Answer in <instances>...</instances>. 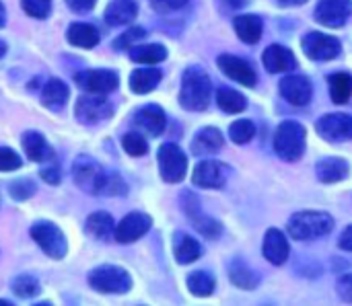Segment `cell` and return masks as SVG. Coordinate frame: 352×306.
<instances>
[{
  "instance_id": "obj_1",
  "label": "cell",
  "mask_w": 352,
  "mask_h": 306,
  "mask_svg": "<svg viewBox=\"0 0 352 306\" xmlns=\"http://www.w3.org/2000/svg\"><path fill=\"white\" fill-rule=\"evenodd\" d=\"M212 93L210 78L200 68H188L184 72L182 91H179V103L188 111H204L208 107Z\"/></svg>"
},
{
  "instance_id": "obj_2",
  "label": "cell",
  "mask_w": 352,
  "mask_h": 306,
  "mask_svg": "<svg viewBox=\"0 0 352 306\" xmlns=\"http://www.w3.org/2000/svg\"><path fill=\"white\" fill-rule=\"evenodd\" d=\"M334 228V218L326 212H299L289 220V235L297 241H314L326 237Z\"/></svg>"
},
{
  "instance_id": "obj_3",
  "label": "cell",
  "mask_w": 352,
  "mask_h": 306,
  "mask_svg": "<svg viewBox=\"0 0 352 306\" xmlns=\"http://www.w3.org/2000/svg\"><path fill=\"white\" fill-rule=\"evenodd\" d=\"M274 150L287 163L299 161L305 152V128L299 121H283L274 134Z\"/></svg>"
},
{
  "instance_id": "obj_4",
  "label": "cell",
  "mask_w": 352,
  "mask_h": 306,
  "mask_svg": "<svg viewBox=\"0 0 352 306\" xmlns=\"http://www.w3.org/2000/svg\"><path fill=\"white\" fill-rule=\"evenodd\" d=\"M89 286L101 294H126L132 288V280L122 268L101 266L89 274Z\"/></svg>"
},
{
  "instance_id": "obj_5",
  "label": "cell",
  "mask_w": 352,
  "mask_h": 306,
  "mask_svg": "<svg viewBox=\"0 0 352 306\" xmlns=\"http://www.w3.org/2000/svg\"><path fill=\"white\" fill-rule=\"evenodd\" d=\"M159 171L167 183H179L188 171V156L177 144H163L159 148Z\"/></svg>"
},
{
  "instance_id": "obj_6",
  "label": "cell",
  "mask_w": 352,
  "mask_h": 306,
  "mask_svg": "<svg viewBox=\"0 0 352 306\" xmlns=\"http://www.w3.org/2000/svg\"><path fill=\"white\" fill-rule=\"evenodd\" d=\"M31 237L52 259H62L66 255V239L62 231L52 222H35L31 226Z\"/></svg>"
},
{
  "instance_id": "obj_7",
  "label": "cell",
  "mask_w": 352,
  "mask_h": 306,
  "mask_svg": "<svg viewBox=\"0 0 352 306\" xmlns=\"http://www.w3.org/2000/svg\"><path fill=\"white\" fill-rule=\"evenodd\" d=\"M76 119L85 126H99L103 121H107L113 113V105L103 99L97 97L93 93V97H80L76 101Z\"/></svg>"
},
{
  "instance_id": "obj_8",
  "label": "cell",
  "mask_w": 352,
  "mask_h": 306,
  "mask_svg": "<svg viewBox=\"0 0 352 306\" xmlns=\"http://www.w3.org/2000/svg\"><path fill=\"white\" fill-rule=\"evenodd\" d=\"M301 47L303 51L311 58V60H320V62H326V60H334L342 45L336 37H330L326 33H318V31H311L307 33L303 39H301Z\"/></svg>"
},
{
  "instance_id": "obj_9",
  "label": "cell",
  "mask_w": 352,
  "mask_h": 306,
  "mask_svg": "<svg viewBox=\"0 0 352 306\" xmlns=\"http://www.w3.org/2000/svg\"><path fill=\"white\" fill-rule=\"evenodd\" d=\"M318 134L328 142L352 140V117L346 113H328L318 123Z\"/></svg>"
},
{
  "instance_id": "obj_10",
  "label": "cell",
  "mask_w": 352,
  "mask_h": 306,
  "mask_svg": "<svg viewBox=\"0 0 352 306\" xmlns=\"http://www.w3.org/2000/svg\"><path fill=\"white\" fill-rule=\"evenodd\" d=\"M76 84L95 95H107L118 89V74L111 70H85L74 76Z\"/></svg>"
},
{
  "instance_id": "obj_11",
  "label": "cell",
  "mask_w": 352,
  "mask_h": 306,
  "mask_svg": "<svg viewBox=\"0 0 352 306\" xmlns=\"http://www.w3.org/2000/svg\"><path fill=\"white\" fill-rule=\"evenodd\" d=\"M351 14L352 0H322L316 8V19L330 29L342 27Z\"/></svg>"
},
{
  "instance_id": "obj_12",
  "label": "cell",
  "mask_w": 352,
  "mask_h": 306,
  "mask_svg": "<svg viewBox=\"0 0 352 306\" xmlns=\"http://www.w3.org/2000/svg\"><path fill=\"white\" fill-rule=\"evenodd\" d=\"M192 181L204 189H221L227 181V167L217 161H202L196 165Z\"/></svg>"
},
{
  "instance_id": "obj_13",
  "label": "cell",
  "mask_w": 352,
  "mask_h": 306,
  "mask_svg": "<svg viewBox=\"0 0 352 306\" xmlns=\"http://www.w3.org/2000/svg\"><path fill=\"white\" fill-rule=\"evenodd\" d=\"M184 200H182V204H184V210H186V214H188V218L192 220V224L204 235V237H208V239H217L219 235H221V224L219 222H214L212 218H206L204 214H202V210H200V204H198V198L194 196V193H184L182 196Z\"/></svg>"
},
{
  "instance_id": "obj_14",
  "label": "cell",
  "mask_w": 352,
  "mask_h": 306,
  "mask_svg": "<svg viewBox=\"0 0 352 306\" xmlns=\"http://www.w3.org/2000/svg\"><path fill=\"white\" fill-rule=\"evenodd\" d=\"M153 220L151 216L142 214V212H132L128 214L116 228V241L118 243H134L140 237H144L151 228Z\"/></svg>"
},
{
  "instance_id": "obj_15",
  "label": "cell",
  "mask_w": 352,
  "mask_h": 306,
  "mask_svg": "<svg viewBox=\"0 0 352 306\" xmlns=\"http://www.w3.org/2000/svg\"><path fill=\"white\" fill-rule=\"evenodd\" d=\"M219 66H221V70H223L229 78L237 80L239 84L254 86V84L258 82V74H256V70H254V68H252V64H250V62H245L243 58L223 54V56H219Z\"/></svg>"
},
{
  "instance_id": "obj_16",
  "label": "cell",
  "mask_w": 352,
  "mask_h": 306,
  "mask_svg": "<svg viewBox=\"0 0 352 306\" xmlns=\"http://www.w3.org/2000/svg\"><path fill=\"white\" fill-rule=\"evenodd\" d=\"M280 93H283V97L291 105L303 107V105H307L311 101L314 89H311V82H309L307 76H303V74H291V76H287L280 82Z\"/></svg>"
},
{
  "instance_id": "obj_17",
  "label": "cell",
  "mask_w": 352,
  "mask_h": 306,
  "mask_svg": "<svg viewBox=\"0 0 352 306\" xmlns=\"http://www.w3.org/2000/svg\"><path fill=\"white\" fill-rule=\"evenodd\" d=\"M101 175H103V171H101V167H99L93 158H89V156H80V158H76V161H74L72 177H74V181H76V185H78V187H82V189H87V191L95 193V189H97V183H99Z\"/></svg>"
},
{
  "instance_id": "obj_18",
  "label": "cell",
  "mask_w": 352,
  "mask_h": 306,
  "mask_svg": "<svg viewBox=\"0 0 352 306\" xmlns=\"http://www.w3.org/2000/svg\"><path fill=\"white\" fill-rule=\"evenodd\" d=\"M289 253H291V247H289L285 233H280L278 228H270L264 239V257L272 266H283L289 259Z\"/></svg>"
},
{
  "instance_id": "obj_19",
  "label": "cell",
  "mask_w": 352,
  "mask_h": 306,
  "mask_svg": "<svg viewBox=\"0 0 352 306\" xmlns=\"http://www.w3.org/2000/svg\"><path fill=\"white\" fill-rule=\"evenodd\" d=\"M262 62H264L266 70L274 72V74L276 72H289V70H293L297 66V60H295L293 51L283 47V45H278V43L266 47V51L262 56Z\"/></svg>"
},
{
  "instance_id": "obj_20",
  "label": "cell",
  "mask_w": 352,
  "mask_h": 306,
  "mask_svg": "<svg viewBox=\"0 0 352 306\" xmlns=\"http://www.w3.org/2000/svg\"><path fill=\"white\" fill-rule=\"evenodd\" d=\"M134 121L138 128H142L151 136H161L165 132V126H167L165 113L159 105H146V107L138 109Z\"/></svg>"
},
{
  "instance_id": "obj_21",
  "label": "cell",
  "mask_w": 352,
  "mask_h": 306,
  "mask_svg": "<svg viewBox=\"0 0 352 306\" xmlns=\"http://www.w3.org/2000/svg\"><path fill=\"white\" fill-rule=\"evenodd\" d=\"M138 14V4L136 0H113L109 2V6L105 8V21L113 27L120 25H128L130 21H134Z\"/></svg>"
},
{
  "instance_id": "obj_22",
  "label": "cell",
  "mask_w": 352,
  "mask_h": 306,
  "mask_svg": "<svg viewBox=\"0 0 352 306\" xmlns=\"http://www.w3.org/2000/svg\"><path fill=\"white\" fill-rule=\"evenodd\" d=\"M318 177L322 183H338L349 177V163L338 156H328L318 163Z\"/></svg>"
},
{
  "instance_id": "obj_23",
  "label": "cell",
  "mask_w": 352,
  "mask_h": 306,
  "mask_svg": "<svg viewBox=\"0 0 352 306\" xmlns=\"http://www.w3.org/2000/svg\"><path fill=\"white\" fill-rule=\"evenodd\" d=\"M223 144H225L223 134L217 128H204L192 140V152L198 156L200 154H212V152H219L223 148Z\"/></svg>"
},
{
  "instance_id": "obj_24",
  "label": "cell",
  "mask_w": 352,
  "mask_h": 306,
  "mask_svg": "<svg viewBox=\"0 0 352 306\" xmlns=\"http://www.w3.org/2000/svg\"><path fill=\"white\" fill-rule=\"evenodd\" d=\"M173 253H175V259L186 266V263L196 261L202 255V247L194 237H190L186 233H177L173 237Z\"/></svg>"
},
{
  "instance_id": "obj_25",
  "label": "cell",
  "mask_w": 352,
  "mask_h": 306,
  "mask_svg": "<svg viewBox=\"0 0 352 306\" xmlns=\"http://www.w3.org/2000/svg\"><path fill=\"white\" fill-rule=\"evenodd\" d=\"M233 27H235L239 39L245 41V43H258L260 37H262V29H264L262 19L256 16V14H241V16H237L233 21Z\"/></svg>"
},
{
  "instance_id": "obj_26",
  "label": "cell",
  "mask_w": 352,
  "mask_h": 306,
  "mask_svg": "<svg viewBox=\"0 0 352 306\" xmlns=\"http://www.w3.org/2000/svg\"><path fill=\"white\" fill-rule=\"evenodd\" d=\"M66 101H68V86L62 80H58V78L47 80L43 91H41V103L47 109L58 111V109H62L66 105Z\"/></svg>"
},
{
  "instance_id": "obj_27",
  "label": "cell",
  "mask_w": 352,
  "mask_h": 306,
  "mask_svg": "<svg viewBox=\"0 0 352 306\" xmlns=\"http://www.w3.org/2000/svg\"><path fill=\"white\" fill-rule=\"evenodd\" d=\"M161 82V70L157 68H138L130 74V89L138 95L151 93Z\"/></svg>"
},
{
  "instance_id": "obj_28",
  "label": "cell",
  "mask_w": 352,
  "mask_h": 306,
  "mask_svg": "<svg viewBox=\"0 0 352 306\" xmlns=\"http://www.w3.org/2000/svg\"><path fill=\"white\" fill-rule=\"evenodd\" d=\"M87 233L93 237V239H99V241H107L116 235V228H113V218L107 214V212H95L87 218Z\"/></svg>"
},
{
  "instance_id": "obj_29",
  "label": "cell",
  "mask_w": 352,
  "mask_h": 306,
  "mask_svg": "<svg viewBox=\"0 0 352 306\" xmlns=\"http://www.w3.org/2000/svg\"><path fill=\"white\" fill-rule=\"evenodd\" d=\"M23 148L27 156L35 163H43L52 156V148L47 146L45 138L39 132H25L23 136Z\"/></svg>"
},
{
  "instance_id": "obj_30",
  "label": "cell",
  "mask_w": 352,
  "mask_h": 306,
  "mask_svg": "<svg viewBox=\"0 0 352 306\" xmlns=\"http://www.w3.org/2000/svg\"><path fill=\"white\" fill-rule=\"evenodd\" d=\"M68 41L76 47H95L99 43V31L89 23H74L68 29Z\"/></svg>"
},
{
  "instance_id": "obj_31",
  "label": "cell",
  "mask_w": 352,
  "mask_h": 306,
  "mask_svg": "<svg viewBox=\"0 0 352 306\" xmlns=\"http://www.w3.org/2000/svg\"><path fill=\"white\" fill-rule=\"evenodd\" d=\"M328 84H330V95H332V101L342 105L346 103L352 97V76L346 72H336V74H330L328 78Z\"/></svg>"
},
{
  "instance_id": "obj_32",
  "label": "cell",
  "mask_w": 352,
  "mask_h": 306,
  "mask_svg": "<svg viewBox=\"0 0 352 306\" xmlns=\"http://www.w3.org/2000/svg\"><path fill=\"white\" fill-rule=\"evenodd\" d=\"M130 58L138 64H159L167 58V49L159 43L134 45L130 47Z\"/></svg>"
},
{
  "instance_id": "obj_33",
  "label": "cell",
  "mask_w": 352,
  "mask_h": 306,
  "mask_svg": "<svg viewBox=\"0 0 352 306\" xmlns=\"http://www.w3.org/2000/svg\"><path fill=\"white\" fill-rule=\"evenodd\" d=\"M217 103L225 113H239L248 107V101L241 93L233 91V89H221L217 93Z\"/></svg>"
},
{
  "instance_id": "obj_34",
  "label": "cell",
  "mask_w": 352,
  "mask_h": 306,
  "mask_svg": "<svg viewBox=\"0 0 352 306\" xmlns=\"http://www.w3.org/2000/svg\"><path fill=\"white\" fill-rule=\"evenodd\" d=\"M124 193H126V183L120 175H116V173L101 175L95 196H124Z\"/></svg>"
},
{
  "instance_id": "obj_35",
  "label": "cell",
  "mask_w": 352,
  "mask_h": 306,
  "mask_svg": "<svg viewBox=\"0 0 352 306\" xmlns=\"http://www.w3.org/2000/svg\"><path fill=\"white\" fill-rule=\"evenodd\" d=\"M188 288L194 296H210L214 292V280L206 272H194L188 276Z\"/></svg>"
},
{
  "instance_id": "obj_36",
  "label": "cell",
  "mask_w": 352,
  "mask_h": 306,
  "mask_svg": "<svg viewBox=\"0 0 352 306\" xmlns=\"http://www.w3.org/2000/svg\"><path fill=\"white\" fill-rule=\"evenodd\" d=\"M229 276H231V282H233L235 286L243 288V290H254V288L258 286V276H256L250 268H245V266H241V263L231 266Z\"/></svg>"
},
{
  "instance_id": "obj_37",
  "label": "cell",
  "mask_w": 352,
  "mask_h": 306,
  "mask_svg": "<svg viewBox=\"0 0 352 306\" xmlns=\"http://www.w3.org/2000/svg\"><path fill=\"white\" fill-rule=\"evenodd\" d=\"M229 134L235 144H248L256 136V126L250 119H239V121L231 123Z\"/></svg>"
},
{
  "instance_id": "obj_38",
  "label": "cell",
  "mask_w": 352,
  "mask_h": 306,
  "mask_svg": "<svg viewBox=\"0 0 352 306\" xmlns=\"http://www.w3.org/2000/svg\"><path fill=\"white\" fill-rule=\"evenodd\" d=\"M12 292L19 298H33L39 294V284L31 278V276H19L12 282Z\"/></svg>"
},
{
  "instance_id": "obj_39",
  "label": "cell",
  "mask_w": 352,
  "mask_h": 306,
  "mask_svg": "<svg viewBox=\"0 0 352 306\" xmlns=\"http://www.w3.org/2000/svg\"><path fill=\"white\" fill-rule=\"evenodd\" d=\"M122 146H124V150H126L130 156H142V154H146V150H148L146 140H144L140 134H136V132L126 134V136L122 138Z\"/></svg>"
},
{
  "instance_id": "obj_40",
  "label": "cell",
  "mask_w": 352,
  "mask_h": 306,
  "mask_svg": "<svg viewBox=\"0 0 352 306\" xmlns=\"http://www.w3.org/2000/svg\"><path fill=\"white\" fill-rule=\"evenodd\" d=\"M23 10L33 19H45L52 10V0H21Z\"/></svg>"
},
{
  "instance_id": "obj_41",
  "label": "cell",
  "mask_w": 352,
  "mask_h": 306,
  "mask_svg": "<svg viewBox=\"0 0 352 306\" xmlns=\"http://www.w3.org/2000/svg\"><path fill=\"white\" fill-rule=\"evenodd\" d=\"M142 37H144V29L132 27L130 31H126L124 35H120V37L113 41V45H116L118 49H130V47H134V43L140 41Z\"/></svg>"
},
{
  "instance_id": "obj_42",
  "label": "cell",
  "mask_w": 352,
  "mask_h": 306,
  "mask_svg": "<svg viewBox=\"0 0 352 306\" xmlns=\"http://www.w3.org/2000/svg\"><path fill=\"white\" fill-rule=\"evenodd\" d=\"M33 193H35V183L29 181V179H19V181H14V183L10 185V196H12L14 200H19V202L31 198Z\"/></svg>"
},
{
  "instance_id": "obj_43",
  "label": "cell",
  "mask_w": 352,
  "mask_h": 306,
  "mask_svg": "<svg viewBox=\"0 0 352 306\" xmlns=\"http://www.w3.org/2000/svg\"><path fill=\"white\" fill-rule=\"evenodd\" d=\"M21 167V158L10 148H0V171H16Z\"/></svg>"
},
{
  "instance_id": "obj_44",
  "label": "cell",
  "mask_w": 352,
  "mask_h": 306,
  "mask_svg": "<svg viewBox=\"0 0 352 306\" xmlns=\"http://www.w3.org/2000/svg\"><path fill=\"white\" fill-rule=\"evenodd\" d=\"M188 0H151L153 8L159 10V12H171V10H177L182 6H186Z\"/></svg>"
},
{
  "instance_id": "obj_45",
  "label": "cell",
  "mask_w": 352,
  "mask_h": 306,
  "mask_svg": "<svg viewBox=\"0 0 352 306\" xmlns=\"http://www.w3.org/2000/svg\"><path fill=\"white\" fill-rule=\"evenodd\" d=\"M338 294L344 303H352V274L338 282Z\"/></svg>"
},
{
  "instance_id": "obj_46",
  "label": "cell",
  "mask_w": 352,
  "mask_h": 306,
  "mask_svg": "<svg viewBox=\"0 0 352 306\" xmlns=\"http://www.w3.org/2000/svg\"><path fill=\"white\" fill-rule=\"evenodd\" d=\"M41 179H45L47 183H52V185H58L60 183V169L56 167V165H52V167H45V169H41Z\"/></svg>"
},
{
  "instance_id": "obj_47",
  "label": "cell",
  "mask_w": 352,
  "mask_h": 306,
  "mask_svg": "<svg viewBox=\"0 0 352 306\" xmlns=\"http://www.w3.org/2000/svg\"><path fill=\"white\" fill-rule=\"evenodd\" d=\"M97 0H66V4L74 10V12H87L95 6Z\"/></svg>"
},
{
  "instance_id": "obj_48",
  "label": "cell",
  "mask_w": 352,
  "mask_h": 306,
  "mask_svg": "<svg viewBox=\"0 0 352 306\" xmlns=\"http://www.w3.org/2000/svg\"><path fill=\"white\" fill-rule=\"evenodd\" d=\"M338 245H340V249H342V251H352V226H349V228L342 233V237H340Z\"/></svg>"
},
{
  "instance_id": "obj_49",
  "label": "cell",
  "mask_w": 352,
  "mask_h": 306,
  "mask_svg": "<svg viewBox=\"0 0 352 306\" xmlns=\"http://www.w3.org/2000/svg\"><path fill=\"white\" fill-rule=\"evenodd\" d=\"M280 4H287V6H297V4H303L307 0H278Z\"/></svg>"
},
{
  "instance_id": "obj_50",
  "label": "cell",
  "mask_w": 352,
  "mask_h": 306,
  "mask_svg": "<svg viewBox=\"0 0 352 306\" xmlns=\"http://www.w3.org/2000/svg\"><path fill=\"white\" fill-rule=\"evenodd\" d=\"M4 23H6V10H4V6L0 2V27H4Z\"/></svg>"
},
{
  "instance_id": "obj_51",
  "label": "cell",
  "mask_w": 352,
  "mask_h": 306,
  "mask_svg": "<svg viewBox=\"0 0 352 306\" xmlns=\"http://www.w3.org/2000/svg\"><path fill=\"white\" fill-rule=\"evenodd\" d=\"M227 4H229V6H237V8H239V6H243V0H227Z\"/></svg>"
},
{
  "instance_id": "obj_52",
  "label": "cell",
  "mask_w": 352,
  "mask_h": 306,
  "mask_svg": "<svg viewBox=\"0 0 352 306\" xmlns=\"http://www.w3.org/2000/svg\"><path fill=\"white\" fill-rule=\"evenodd\" d=\"M4 54H6V43H4V41H0V58H2Z\"/></svg>"
},
{
  "instance_id": "obj_53",
  "label": "cell",
  "mask_w": 352,
  "mask_h": 306,
  "mask_svg": "<svg viewBox=\"0 0 352 306\" xmlns=\"http://www.w3.org/2000/svg\"><path fill=\"white\" fill-rule=\"evenodd\" d=\"M0 306H10L8 303H4V301H0Z\"/></svg>"
}]
</instances>
